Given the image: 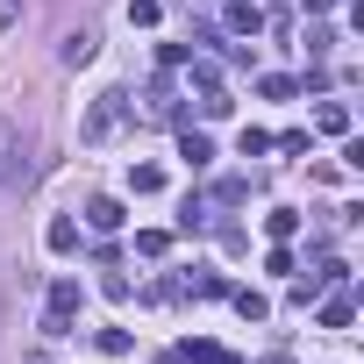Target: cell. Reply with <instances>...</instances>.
Instances as JSON below:
<instances>
[{
	"label": "cell",
	"instance_id": "52a82bcc",
	"mask_svg": "<svg viewBox=\"0 0 364 364\" xmlns=\"http://www.w3.org/2000/svg\"><path fill=\"white\" fill-rule=\"evenodd\" d=\"M178 357H193V364H243V357H229V350H215V343H186Z\"/></svg>",
	"mask_w": 364,
	"mask_h": 364
},
{
	"label": "cell",
	"instance_id": "6da1fadb",
	"mask_svg": "<svg viewBox=\"0 0 364 364\" xmlns=\"http://www.w3.org/2000/svg\"><path fill=\"white\" fill-rule=\"evenodd\" d=\"M122 122H129V93H100L79 114V143H107V136H122Z\"/></svg>",
	"mask_w": 364,
	"mask_h": 364
},
{
	"label": "cell",
	"instance_id": "ba28073f",
	"mask_svg": "<svg viewBox=\"0 0 364 364\" xmlns=\"http://www.w3.org/2000/svg\"><path fill=\"white\" fill-rule=\"evenodd\" d=\"M236 314H243V321H264V314H272V300H264V293H250V286H243V293H236Z\"/></svg>",
	"mask_w": 364,
	"mask_h": 364
},
{
	"label": "cell",
	"instance_id": "3957f363",
	"mask_svg": "<svg viewBox=\"0 0 364 364\" xmlns=\"http://www.w3.org/2000/svg\"><path fill=\"white\" fill-rule=\"evenodd\" d=\"M222 22H229L236 36H257V29H264V8H257V0H222Z\"/></svg>",
	"mask_w": 364,
	"mask_h": 364
},
{
	"label": "cell",
	"instance_id": "9a60e30c",
	"mask_svg": "<svg viewBox=\"0 0 364 364\" xmlns=\"http://www.w3.org/2000/svg\"><path fill=\"white\" fill-rule=\"evenodd\" d=\"M157 15H164V8H157V0H129V22H136V29H150Z\"/></svg>",
	"mask_w": 364,
	"mask_h": 364
},
{
	"label": "cell",
	"instance_id": "4fadbf2b",
	"mask_svg": "<svg viewBox=\"0 0 364 364\" xmlns=\"http://www.w3.org/2000/svg\"><path fill=\"white\" fill-rule=\"evenodd\" d=\"M129 186H136V193H157V186H164V171H157V164H136V171H129Z\"/></svg>",
	"mask_w": 364,
	"mask_h": 364
},
{
	"label": "cell",
	"instance_id": "277c9868",
	"mask_svg": "<svg viewBox=\"0 0 364 364\" xmlns=\"http://www.w3.org/2000/svg\"><path fill=\"white\" fill-rule=\"evenodd\" d=\"M86 222H93L100 236H107V229H122V200H107V193H100V200H86Z\"/></svg>",
	"mask_w": 364,
	"mask_h": 364
},
{
	"label": "cell",
	"instance_id": "8992f818",
	"mask_svg": "<svg viewBox=\"0 0 364 364\" xmlns=\"http://www.w3.org/2000/svg\"><path fill=\"white\" fill-rule=\"evenodd\" d=\"M43 243H50V250H79V222H65V215H58V222L43 229Z\"/></svg>",
	"mask_w": 364,
	"mask_h": 364
},
{
	"label": "cell",
	"instance_id": "e0dca14e",
	"mask_svg": "<svg viewBox=\"0 0 364 364\" xmlns=\"http://www.w3.org/2000/svg\"><path fill=\"white\" fill-rule=\"evenodd\" d=\"M272 364H286V357H272Z\"/></svg>",
	"mask_w": 364,
	"mask_h": 364
},
{
	"label": "cell",
	"instance_id": "30bf717a",
	"mask_svg": "<svg viewBox=\"0 0 364 364\" xmlns=\"http://www.w3.org/2000/svg\"><path fill=\"white\" fill-rule=\"evenodd\" d=\"M314 122H321V129H328V136H343V129H350V107H343V100H328V107H321V114H314Z\"/></svg>",
	"mask_w": 364,
	"mask_h": 364
},
{
	"label": "cell",
	"instance_id": "5b68a950",
	"mask_svg": "<svg viewBox=\"0 0 364 364\" xmlns=\"http://www.w3.org/2000/svg\"><path fill=\"white\" fill-rule=\"evenodd\" d=\"M178 157H186V164H193V171H200V164H208V157H215V143H208V136H200V129H186V136H178Z\"/></svg>",
	"mask_w": 364,
	"mask_h": 364
},
{
	"label": "cell",
	"instance_id": "7c38bea8",
	"mask_svg": "<svg viewBox=\"0 0 364 364\" xmlns=\"http://www.w3.org/2000/svg\"><path fill=\"white\" fill-rule=\"evenodd\" d=\"M321 328H350V300H343V293L321 300Z\"/></svg>",
	"mask_w": 364,
	"mask_h": 364
},
{
	"label": "cell",
	"instance_id": "8fae6325",
	"mask_svg": "<svg viewBox=\"0 0 364 364\" xmlns=\"http://www.w3.org/2000/svg\"><path fill=\"white\" fill-rule=\"evenodd\" d=\"M164 250H171L164 229H143V236H136V257H164Z\"/></svg>",
	"mask_w": 364,
	"mask_h": 364
},
{
	"label": "cell",
	"instance_id": "2e32d148",
	"mask_svg": "<svg viewBox=\"0 0 364 364\" xmlns=\"http://www.w3.org/2000/svg\"><path fill=\"white\" fill-rule=\"evenodd\" d=\"M15 15H22V0H0V29H15Z\"/></svg>",
	"mask_w": 364,
	"mask_h": 364
},
{
	"label": "cell",
	"instance_id": "9c48e42d",
	"mask_svg": "<svg viewBox=\"0 0 364 364\" xmlns=\"http://www.w3.org/2000/svg\"><path fill=\"white\" fill-rule=\"evenodd\" d=\"M93 58V29H79V36H65V65H86Z\"/></svg>",
	"mask_w": 364,
	"mask_h": 364
},
{
	"label": "cell",
	"instance_id": "7a4b0ae2",
	"mask_svg": "<svg viewBox=\"0 0 364 364\" xmlns=\"http://www.w3.org/2000/svg\"><path fill=\"white\" fill-rule=\"evenodd\" d=\"M72 314H79V279H58V286H50V314H43V336H65V328H72Z\"/></svg>",
	"mask_w": 364,
	"mask_h": 364
},
{
	"label": "cell",
	"instance_id": "5bb4252c",
	"mask_svg": "<svg viewBox=\"0 0 364 364\" xmlns=\"http://www.w3.org/2000/svg\"><path fill=\"white\" fill-rule=\"evenodd\" d=\"M264 229H272V236H293V229H300V215H293V208H272V215H264Z\"/></svg>",
	"mask_w": 364,
	"mask_h": 364
}]
</instances>
